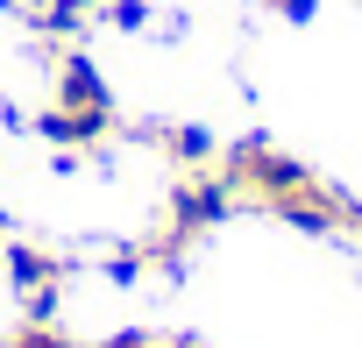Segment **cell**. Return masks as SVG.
Returning a JSON list of instances; mask_svg holds the SVG:
<instances>
[{"mask_svg": "<svg viewBox=\"0 0 362 348\" xmlns=\"http://www.w3.org/2000/svg\"><path fill=\"white\" fill-rule=\"evenodd\" d=\"M235 207V185L221 178V170H185V178H177V192H170V235L177 242H192V235H206L221 214Z\"/></svg>", "mask_w": 362, "mask_h": 348, "instance_id": "1", "label": "cell"}, {"mask_svg": "<svg viewBox=\"0 0 362 348\" xmlns=\"http://www.w3.org/2000/svg\"><path fill=\"white\" fill-rule=\"evenodd\" d=\"M57 107H71V114H107V86H100V71H93L78 50L57 64Z\"/></svg>", "mask_w": 362, "mask_h": 348, "instance_id": "2", "label": "cell"}, {"mask_svg": "<svg viewBox=\"0 0 362 348\" xmlns=\"http://www.w3.org/2000/svg\"><path fill=\"white\" fill-rule=\"evenodd\" d=\"M36 128H43L50 142H100V135L114 128V114H71V107H50Z\"/></svg>", "mask_w": 362, "mask_h": 348, "instance_id": "3", "label": "cell"}, {"mask_svg": "<svg viewBox=\"0 0 362 348\" xmlns=\"http://www.w3.org/2000/svg\"><path fill=\"white\" fill-rule=\"evenodd\" d=\"M156 142H163V149H170L177 163H192V170H199V163L214 156V135H206V128H163Z\"/></svg>", "mask_w": 362, "mask_h": 348, "instance_id": "4", "label": "cell"}, {"mask_svg": "<svg viewBox=\"0 0 362 348\" xmlns=\"http://www.w3.org/2000/svg\"><path fill=\"white\" fill-rule=\"evenodd\" d=\"M0 348H78V341H64L50 320H22V327H15L8 341H0Z\"/></svg>", "mask_w": 362, "mask_h": 348, "instance_id": "5", "label": "cell"}, {"mask_svg": "<svg viewBox=\"0 0 362 348\" xmlns=\"http://www.w3.org/2000/svg\"><path fill=\"white\" fill-rule=\"evenodd\" d=\"M277 8H284V15H305V8H313V0H277Z\"/></svg>", "mask_w": 362, "mask_h": 348, "instance_id": "6", "label": "cell"}, {"mask_svg": "<svg viewBox=\"0 0 362 348\" xmlns=\"http://www.w3.org/2000/svg\"><path fill=\"white\" fill-rule=\"evenodd\" d=\"M170 348H199V341H170Z\"/></svg>", "mask_w": 362, "mask_h": 348, "instance_id": "7", "label": "cell"}]
</instances>
